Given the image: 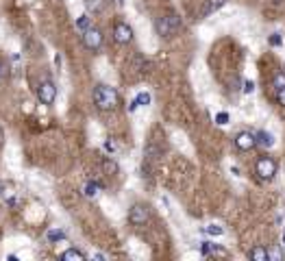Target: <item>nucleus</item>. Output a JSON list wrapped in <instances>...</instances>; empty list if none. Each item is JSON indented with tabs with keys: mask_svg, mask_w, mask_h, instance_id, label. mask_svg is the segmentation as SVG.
Returning <instances> with one entry per match:
<instances>
[{
	"mask_svg": "<svg viewBox=\"0 0 285 261\" xmlns=\"http://www.w3.org/2000/svg\"><path fill=\"white\" fill-rule=\"evenodd\" d=\"M92 98H94V105L100 109V111H113L120 105V94L116 91V87L109 85H96L94 91H92Z\"/></svg>",
	"mask_w": 285,
	"mask_h": 261,
	"instance_id": "f257e3e1",
	"label": "nucleus"
},
{
	"mask_svg": "<svg viewBox=\"0 0 285 261\" xmlns=\"http://www.w3.org/2000/svg\"><path fill=\"white\" fill-rule=\"evenodd\" d=\"M155 29L161 37H172L174 33L181 29V18L177 13H170V15H163V18H157L155 22Z\"/></svg>",
	"mask_w": 285,
	"mask_h": 261,
	"instance_id": "f03ea898",
	"label": "nucleus"
},
{
	"mask_svg": "<svg viewBox=\"0 0 285 261\" xmlns=\"http://www.w3.org/2000/svg\"><path fill=\"white\" fill-rule=\"evenodd\" d=\"M255 172L261 181H272L277 174V161L272 159L270 155H261L255 163Z\"/></svg>",
	"mask_w": 285,
	"mask_h": 261,
	"instance_id": "7ed1b4c3",
	"label": "nucleus"
},
{
	"mask_svg": "<svg viewBox=\"0 0 285 261\" xmlns=\"http://www.w3.org/2000/svg\"><path fill=\"white\" fill-rule=\"evenodd\" d=\"M102 42H105V35L98 26H90L85 33H83V46L87 48L90 52H98L102 48Z\"/></svg>",
	"mask_w": 285,
	"mask_h": 261,
	"instance_id": "20e7f679",
	"label": "nucleus"
},
{
	"mask_svg": "<svg viewBox=\"0 0 285 261\" xmlns=\"http://www.w3.org/2000/svg\"><path fill=\"white\" fill-rule=\"evenodd\" d=\"M148 220H150V211H148L146 205L138 203V205H133V207L129 209V222H131L133 226H144Z\"/></svg>",
	"mask_w": 285,
	"mask_h": 261,
	"instance_id": "39448f33",
	"label": "nucleus"
},
{
	"mask_svg": "<svg viewBox=\"0 0 285 261\" xmlns=\"http://www.w3.org/2000/svg\"><path fill=\"white\" fill-rule=\"evenodd\" d=\"M37 98H40L42 105H48L50 107L57 98V85L52 81H42L40 87H37Z\"/></svg>",
	"mask_w": 285,
	"mask_h": 261,
	"instance_id": "423d86ee",
	"label": "nucleus"
},
{
	"mask_svg": "<svg viewBox=\"0 0 285 261\" xmlns=\"http://www.w3.org/2000/svg\"><path fill=\"white\" fill-rule=\"evenodd\" d=\"M113 40H116L120 46L131 44L133 42V29H131L127 22H116V26H113Z\"/></svg>",
	"mask_w": 285,
	"mask_h": 261,
	"instance_id": "0eeeda50",
	"label": "nucleus"
},
{
	"mask_svg": "<svg viewBox=\"0 0 285 261\" xmlns=\"http://www.w3.org/2000/svg\"><path fill=\"white\" fill-rule=\"evenodd\" d=\"M235 146H238L239 150H253L257 146V135L248 133V130H242V133L235 135Z\"/></svg>",
	"mask_w": 285,
	"mask_h": 261,
	"instance_id": "6e6552de",
	"label": "nucleus"
},
{
	"mask_svg": "<svg viewBox=\"0 0 285 261\" xmlns=\"http://www.w3.org/2000/svg\"><path fill=\"white\" fill-rule=\"evenodd\" d=\"M248 257L253 261H270V250L266 246H261V244H257V246L248 250Z\"/></svg>",
	"mask_w": 285,
	"mask_h": 261,
	"instance_id": "1a4fd4ad",
	"label": "nucleus"
},
{
	"mask_svg": "<svg viewBox=\"0 0 285 261\" xmlns=\"http://www.w3.org/2000/svg\"><path fill=\"white\" fill-rule=\"evenodd\" d=\"M59 259L61 261H85V253H81V250H76V248H68L59 255Z\"/></svg>",
	"mask_w": 285,
	"mask_h": 261,
	"instance_id": "9d476101",
	"label": "nucleus"
},
{
	"mask_svg": "<svg viewBox=\"0 0 285 261\" xmlns=\"http://www.w3.org/2000/svg\"><path fill=\"white\" fill-rule=\"evenodd\" d=\"M257 135V144L264 146V148H270V146H275V137H272V133H268V130H259Z\"/></svg>",
	"mask_w": 285,
	"mask_h": 261,
	"instance_id": "9b49d317",
	"label": "nucleus"
},
{
	"mask_svg": "<svg viewBox=\"0 0 285 261\" xmlns=\"http://www.w3.org/2000/svg\"><path fill=\"white\" fill-rule=\"evenodd\" d=\"M227 2H229V0H207V2H205V9H202V15H209V13H213V11L222 9Z\"/></svg>",
	"mask_w": 285,
	"mask_h": 261,
	"instance_id": "f8f14e48",
	"label": "nucleus"
},
{
	"mask_svg": "<svg viewBox=\"0 0 285 261\" xmlns=\"http://www.w3.org/2000/svg\"><path fill=\"white\" fill-rule=\"evenodd\" d=\"M85 9L87 13H100L102 9H105V0H85Z\"/></svg>",
	"mask_w": 285,
	"mask_h": 261,
	"instance_id": "ddd939ff",
	"label": "nucleus"
},
{
	"mask_svg": "<svg viewBox=\"0 0 285 261\" xmlns=\"http://www.w3.org/2000/svg\"><path fill=\"white\" fill-rule=\"evenodd\" d=\"M46 237L50 239V244H54V242H63V239H65V233L61 231V228H50V231L46 233Z\"/></svg>",
	"mask_w": 285,
	"mask_h": 261,
	"instance_id": "4468645a",
	"label": "nucleus"
},
{
	"mask_svg": "<svg viewBox=\"0 0 285 261\" xmlns=\"http://www.w3.org/2000/svg\"><path fill=\"white\" fill-rule=\"evenodd\" d=\"M100 187H102V185L98 183V181H90V183H87L85 187H83V194H85V196H90V198H92V196H96V194H98V189H100Z\"/></svg>",
	"mask_w": 285,
	"mask_h": 261,
	"instance_id": "2eb2a0df",
	"label": "nucleus"
},
{
	"mask_svg": "<svg viewBox=\"0 0 285 261\" xmlns=\"http://www.w3.org/2000/svg\"><path fill=\"white\" fill-rule=\"evenodd\" d=\"M90 26H92V18H90V15H81V18H76V29H79L81 33H85Z\"/></svg>",
	"mask_w": 285,
	"mask_h": 261,
	"instance_id": "dca6fc26",
	"label": "nucleus"
},
{
	"mask_svg": "<svg viewBox=\"0 0 285 261\" xmlns=\"http://www.w3.org/2000/svg\"><path fill=\"white\" fill-rule=\"evenodd\" d=\"M272 85H275V89H283L285 87V70H279V72L275 74V79H272Z\"/></svg>",
	"mask_w": 285,
	"mask_h": 261,
	"instance_id": "f3484780",
	"label": "nucleus"
},
{
	"mask_svg": "<svg viewBox=\"0 0 285 261\" xmlns=\"http://www.w3.org/2000/svg\"><path fill=\"white\" fill-rule=\"evenodd\" d=\"M102 170H105L107 174H118V163L113 159H105L102 161Z\"/></svg>",
	"mask_w": 285,
	"mask_h": 261,
	"instance_id": "a211bd4d",
	"label": "nucleus"
},
{
	"mask_svg": "<svg viewBox=\"0 0 285 261\" xmlns=\"http://www.w3.org/2000/svg\"><path fill=\"white\" fill-rule=\"evenodd\" d=\"M135 100H138L140 107H148V105H150V94H146V91H140V94L135 96Z\"/></svg>",
	"mask_w": 285,
	"mask_h": 261,
	"instance_id": "6ab92c4d",
	"label": "nucleus"
},
{
	"mask_svg": "<svg viewBox=\"0 0 285 261\" xmlns=\"http://www.w3.org/2000/svg\"><path fill=\"white\" fill-rule=\"evenodd\" d=\"M205 233H209V235H222L224 228H222V226H218V224H209V226L205 228Z\"/></svg>",
	"mask_w": 285,
	"mask_h": 261,
	"instance_id": "aec40b11",
	"label": "nucleus"
},
{
	"mask_svg": "<svg viewBox=\"0 0 285 261\" xmlns=\"http://www.w3.org/2000/svg\"><path fill=\"white\" fill-rule=\"evenodd\" d=\"M216 122L220 124V127H224V124H229V113H227V111H220V113L216 116Z\"/></svg>",
	"mask_w": 285,
	"mask_h": 261,
	"instance_id": "412c9836",
	"label": "nucleus"
},
{
	"mask_svg": "<svg viewBox=\"0 0 285 261\" xmlns=\"http://www.w3.org/2000/svg\"><path fill=\"white\" fill-rule=\"evenodd\" d=\"M200 255H202V257L211 255V242H202V244H200Z\"/></svg>",
	"mask_w": 285,
	"mask_h": 261,
	"instance_id": "4be33fe9",
	"label": "nucleus"
},
{
	"mask_svg": "<svg viewBox=\"0 0 285 261\" xmlns=\"http://www.w3.org/2000/svg\"><path fill=\"white\" fill-rule=\"evenodd\" d=\"M255 91V83L253 81H244V94H253Z\"/></svg>",
	"mask_w": 285,
	"mask_h": 261,
	"instance_id": "5701e85b",
	"label": "nucleus"
},
{
	"mask_svg": "<svg viewBox=\"0 0 285 261\" xmlns=\"http://www.w3.org/2000/svg\"><path fill=\"white\" fill-rule=\"evenodd\" d=\"M270 46H281V35H279V33L270 35Z\"/></svg>",
	"mask_w": 285,
	"mask_h": 261,
	"instance_id": "b1692460",
	"label": "nucleus"
},
{
	"mask_svg": "<svg viewBox=\"0 0 285 261\" xmlns=\"http://www.w3.org/2000/svg\"><path fill=\"white\" fill-rule=\"evenodd\" d=\"M277 100H279V105H283V107H285V87H283V89H279V91H277Z\"/></svg>",
	"mask_w": 285,
	"mask_h": 261,
	"instance_id": "393cba45",
	"label": "nucleus"
},
{
	"mask_svg": "<svg viewBox=\"0 0 285 261\" xmlns=\"http://www.w3.org/2000/svg\"><path fill=\"white\" fill-rule=\"evenodd\" d=\"M105 148H107L109 152H113V150H116V144H113L111 139H107V141H105Z\"/></svg>",
	"mask_w": 285,
	"mask_h": 261,
	"instance_id": "a878e982",
	"label": "nucleus"
},
{
	"mask_svg": "<svg viewBox=\"0 0 285 261\" xmlns=\"http://www.w3.org/2000/svg\"><path fill=\"white\" fill-rule=\"evenodd\" d=\"M270 257L279 261V259H281V253H279V250H272V253H270Z\"/></svg>",
	"mask_w": 285,
	"mask_h": 261,
	"instance_id": "bb28decb",
	"label": "nucleus"
},
{
	"mask_svg": "<svg viewBox=\"0 0 285 261\" xmlns=\"http://www.w3.org/2000/svg\"><path fill=\"white\" fill-rule=\"evenodd\" d=\"M116 2H118V4H122V2H124V0H116Z\"/></svg>",
	"mask_w": 285,
	"mask_h": 261,
	"instance_id": "cd10ccee",
	"label": "nucleus"
},
{
	"mask_svg": "<svg viewBox=\"0 0 285 261\" xmlns=\"http://www.w3.org/2000/svg\"><path fill=\"white\" fill-rule=\"evenodd\" d=\"M283 244H285V235H283Z\"/></svg>",
	"mask_w": 285,
	"mask_h": 261,
	"instance_id": "c85d7f7f",
	"label": "nucleus"
},
{
	"mask_svg": "<svg viewBox=\"0 0 285 261\" xmlns=\"http://www.w3.org/2000/svg\"><path fill=\"white\" fill-rule=\"evenodd\" d=\"M0 135H2V133H0Z\"/></svg>",
	"mask_w": 285,
	"mask_h": 261,
	"instance_id": "c756f323",
	"label": "nucleus"
}]
</instances>
